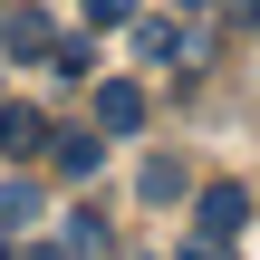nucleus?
Instances as JSON below:
<instances>
[{"instance_id": "20e7f679", "label": "nucleus", "mask_w": 260, "mask_h": 260, "mask_svg": "<svg viewBox=\"0 0 260 260\" xmlns=\"http://www.w3.org/2000/svg\"><path fill=\"white\" fill-rule=\"evenodd\" d=\"M0 145H10V154H39V145H48V116L10 96V106H0Z\"/></svg>"}, {"instance_id": "2eb2a0df", "label": "nucleus", "mask_w": 260, "mask_h": 260, "mask_svg": "<svg viewBox=\"0 0 260 260\" xmlns=\"http://www.w3.org/2000/svg\"><path fill=\"white\" fill-rule=\"evenodd\" d=\"M174 10H212V0H174Z\"/></svg>"}, {"instance_id": "9b49d317", "label": "nucleus", "mask_w": 260, "mask_h": 260, "mask_svg": "<svg viewBox=\"0 0 260 260\" xmlns=\"http://www.w3.org/2000/svg\"><path fill=\"white\" fill-rule=\"evenodd\" d=\"M135 19V0H87V29H125Z\"/></svg>"}, {"instance_id": "f257e3e1", "label": "nucleus", "mask_w": 260, "mask_h": 260, "mask_svg": "<svg viewBox=\"0 0 260 260\" xmlns=\"http://www.w3.org/2000/svg\"><path fill=\"white\" fill-rule=\"evenodd\" d=\"M193 212H203V232H212V241H232V232H251V183H203V203H193Z\"/></svg>"}, {"instance_id": "6e6552de", "label": "nucleus", "mask_w": 260, "mask_h": 260, "mask_svg": "<svg viewBox=\"0 0 260 260\" xmlns=\"http://www.w3.org/2000/svg\"><path fill=\"white\" fill-rule=\"evenodd\" d=\"M135 183H145V203H174V193H183L193 174H183V154H154V164H145Z\"/></svg>"}, {"instance_id": "39448f33", "label": "nucleus", "mask_w": 260, "mask_h": 260, "mask_svg": "<svg viewBox=\"0 0 260 260\" xmlns=\"http://www.w3.org/2000/svg\"><path fill=\"white\" fill-rule=\"evenodd\" d=\"M135 58H154V68H164V58H193V39H183L174 19H135Z\"/></svg>"}, {"instance_id": "9d476101", "label": "nucleus", "mask_w": 260, "mask_h": 260, "mask_svg": "<svg viewBox=\"0 0 260 260\" xmlns=\"http://www.w3.org/2000/svg\"><path fill=\"white\" fill-rule=\"evenodd\" d=\"M48 68H58V77H96V39H58Z\"/></svg>"}, {"instance_id": "ddd939ff", "label": "nucleus", "mask_w": 260, "mask_h": 260, "mask_svg": "<svg viewBox=\"0 0 260 260\" xmlns=\"http://www.w3.org/2000/svg\"><path fill=\"white\" fill-rule=\"evenodd\" d=\"M19 260H68V241H29V251H19Z\"/></svg>"}, {"instance_id": "f8f14e48", "label": "nucleus", "mask_w": 260, "mask_h": 260, "mask_svg": "<svg viewBox=\"0 0 260 260\" xmlns=\"http://www.w3.org/2000/svg\"><path fill=\"white\" fill-rule=\"evenodd\" d=\"M183 260H232V251H222V241L203 232V241H183Z\"/></svg>"}, {"instance_id": "1a4fd4ad", "label": "nucleus", "mask_w": 260, "mask_h": 260, "mask_svg": "<svg viewBox=\"0 0 260 260\" xmlns=\"http://www.w3.org/2000/svg\"><path fill=\"white\" fill-rule=\"evenodd\" d=\"M19 222H39V183H0V232L19 241Z\"/></svg>"}, {"instance_id": "f03ea898", "label": "nucleus", "mask_w": 260, "mask_h": 260, "mask_svg": "<svg viewBox=\"0 0 260 260\" xmlns=\"http://www.w3.org/2000/svg\"><path fill=\"white\" fill-rule=\"evenodd\" d=\"M135 125H145V87L135 77H106L96 87V135H135Z\"/></svg>"}, {"instance_id": "dca6fc26", "label": "nucleus", "mask_w": 260, "mask_h": 260, "mask_svg": "<svg viewBox=\"0 0 260 260\" xmlns=\"http://www.w3.org/2000/svg\"><path fill=\"white\" fill-rule=\"evenodd\" d=\"M251 39H260V0H251Z\"/></svg>"}, {"instance_id": "0eeeda50", "label": "nucleus", "mask_w": 260, "mask_h": 260, "mask_svg": "<svg viewBox=\"0 0 260 260\" xmlns=\"http://www.w3.org/2000/svg\"><path fill=\"white\" fill-rule=\"evenodd\" d=\"M48 145H58V174H68V183H87V174H96V154H106L96 135H48Z\"/></svg>"}, {"instance_id": "4468645a", "label": "nucleus", "mask_w": 260, "mask_h": 260, "mask_svg": "<svg viewBox=\"0 0 260 260\" xmlns=\"http://www.w3.org/2000/svg\"><path fill=\"white\" fill-rule=\"evenodd\" d=\"M0 260H19V241H10V232H0Z\"/></svg>"}, {"instance_id": "423d86ee", "label": "nucleus", "mask_w": 260, "mask_h": 260, "mask_svg": "<svg viewBox=\"0 0 260 260\" xmlns=\"http://www.w3.org/2000/svg\"><path fill=\"white\" fill-rule=\"evenodd\" d=\"M58 241H68V260H106V222H96V212H68Z\"/></svg>"}, {"instance_id": "f3484780", "label": "nucleus", "mask_w": 260, "mask_h": 260, "mask_svg": "<svg viewBox=\"0 0 260 260\" xmlns=\"http://www.w3.org/2000/svg\"><path fill=\"white\" fill-rule=\"evenodd\" d=\"M0 19H10V0H0Z\"/></svg>"}, {"instance_id": "7ed1b4c3", "label": "nucleus", "mask_w": 260, "mask_h": 260, "mask_svg": "<svg viewBox=\"0 0 260 260\" xmlns=\"http://www.w3.org/2000/svg\"><path fill=\"white\" fill-rule=\"evenodd\" d=\"M0 39H10V58H48V48H58L48 10H10V19H0Z\"/></svg>"}]
</instances>
